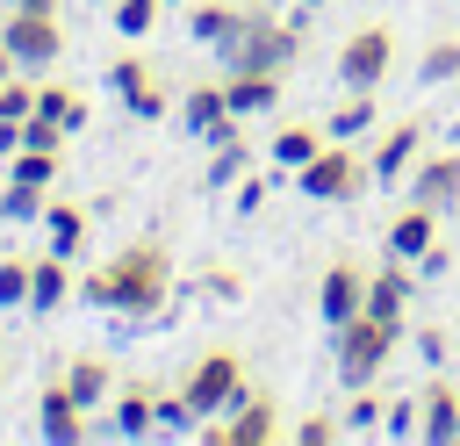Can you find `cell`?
Here are the masks:
<instances>
[{
  "label": "cell",
  "instance_id": "11",
  "mask_svg": "<svg viewBox=\"0 0 460 446\" xmlns=\"http://www.w3.org/2000/svg\"><path fill=\"white\" fill-rule=\"evenodd\" d=\"M36 432H43L50 446H79V439H86V403H79L65 381H50V388L36 396Z\"/></svg>",
  "mask_w": 460,
  "mask_h": 446
},
{
  "label": "cell",
  "instance_id": "7",
  "mask_svg": "<svg viewBox=\"0 0 460 446\" xmlns=\"http://www.w3.org/2000/svg\"><path fill=\"white\" fill-rule=\"evenodd\" d=\"M0 43L14 50V65H58L65 58V29H58V14H36V7H14L7 22H0Z\"/></svg>",
  "mask_w": 460,
  "mask_h": 446
},
{
  "label": "cell",
  "instance_id": "25",
  "mask_svg": "<svg viewBox=\"0 0 460 446\" xmlns=\"http://www.w3.org/2000/svg\"><path fill=\"white\" fill-rule=\"evenodd\" d=\"M374 122H381V115H374V94H367V86H352V101H345V108L323 122V137H338V144H359Z\"/></svg>",
  "mask_w": 460,
  "mask_h": 446
},
{
  "label": "cell",
  "instance_id": "14",
  "mask_svg": "<svg viewBox=\"0 0 460 446\" xmlns=\"http://www.w3.org/2000/svg\"><path fill=\"white\" fill-rule=\"evenodd\" d=\"M410 201H424V209H453L460 201V151H438V158H424L417 173H410Z\"/></svg>",
  "mask_w": 460,
  "mask_h": 446
},
{
  "label": "cell",
  "instance_id": "38",
  "mask_svg": "<svg viewBox=\"0 0 460 446\" xmlns=\"http://www.w3.org/2000/svg\"><path fill=\"white\" fill-rule=\"evenodd\" d=\"M22 151V122H0V158H14Z\"/></svg>",
  "mask_w": 460,
  "mask_h": 446
},
{
  "label": "cell",
  "instance_id": "31",
  "mask_svg": "<svg viewBox=\"0 0 460 446\" xmlns=\"http://www.w3.org/2000/svg\"><path fill=\"white\" fill-rule=\"evenodd\" d=\"M244 173V144L230 137V144H216V158H208V173H201V187H230Z\"/></svg>",
  "mask_w": 460,
  "mask_h": 446
},
{
  "label": "cell",
  "instance_id": "24",
  "mask_svg": "<svg viewBox=\"0 0 460 446\" xmlns=\"http://www.w3.org/2000/svg\"><path fill=\"white\" fill-rule=\"evenodd\" d=\"M36 115H50V122L79 129V122H86V94H79V86H65V79H43V86H36Z\"/></svg>",
  "mask_w": 460,
  "mask_h": 446
},
{
  "label": "cell",
  "instance_id": "43",
  "mask_svg": "<svg viewBox=\"0 0 460 446\" xmlns=\"http://www.w3.org/2000/svg\"><path fill=\"white\" fill-rule=\"evenodd\" d=\"M0 374H7V360H0Z\"/></svg>",
  "mask_w": 460,
  "mask_h": 446
},
{
  "label": "cell",
  "instance_id": "44",
  "mask_svg": "<svg viewBox=\"0 0 460 446\" xmlns=\"http://www.w3.org/2000/svg\"><path fill=\"white\" fill-rule=\"evenodd\" d=\"M7 7H14V0H7Z\"/></svg>",
  "mask_w": 460,
  "mask_h": 446
},
{
  "label": "cell",
  "instance_id": "8",
  "mask_svg": "<svg viewBox=\"0 0 460 446\" xmlns=\"http://www.w3.org/2000/svg\"><path fill=\"white\" fill-rule=\"evenodd\" d=\"M359 309H367V266H359V259H331L323 281H316V317L338 331V324H352Z\"/></svg>",
  "mask_w": 460,
  "mask_h": 446
},
{
  "label": "cell",
  "instance_id": "17",
  "mask_svg": "<svg viewBox=\"0 0 460 446\" xmlns=\"http://www.w3.org/2000/svg\"><path fill=\"white\" fill-rule=\"evenodd\" d=\"M223 101H230L237 122L244 115H266L280 101V72H223Z\"/></svg>",
  "mask_w": 460,
  "mask_h": 446
},
{
  "label": "cell",
  "instance_id": "40",
  "mask_svg": "<svg viewBox=\"0 0 460 446\" xmlns=\"http://www.w3.org/2000/svg\"><path fill=\"white\" fill-rule=\"evenodd\" d=\"M7 72H14V50H7V43H0V79H7Z\"/></svg>",
  "mask_w": 460,
  "mask_h": 446
},
{
  "label": "cell",
  "instance_id": "37",
  "mask_svg": "<svg viewBox=\"0 0 460 446\" xmlns=\"http://www.w3.org/2000/svg\"><path fill=\"white\" fill-rule=\"evenodd\" d=\"M259 201H266V180H244V187H237V209H244V216H252V209H259Z\"/></svg>",
  "mask_w": 460,
  "mask_h": 446
},
{
  "label": "cell",
  "instance_id": "26",
  "mask_svg": "<svg viewBox=\"0 0 460 446\" xmlns=\"http://www.w3.org/2000/svg\"><path fill=\"white\" fill-rule=\"evenodd\" d=\"M43 230H50V252H79L86 245V209H72V201H43Z\"/></svg>",
  "mask_w": 460,
  "mask_h": 446
},
{
  "label": "cell",
  "instance_id": "10",
  "mask_svg": "<svg viewBox=\"0 0 460 446\" xmlns=\"http://www.w3.org/2000/svg\"><path fill=\"white\" fill-rule=\"evenodd\" d=\"M108 79H115V94H122V108H129L137 122H158V115H165V79L151 72V58L122 50V58L108 65Z\"/></svg>",
  "mask_w": 460,
  "mask_h": 446
},
{
  "label": "cell",
  "instance_id": "18",
  "mask_svg": "<svg viewBox=\"0 0 460 446\" xmlns=\"http://www.w3.org/2000/svg\"><path fill=\"white\" fill-rule=\"evenodd\" d=\"M431 237H438V209H424V201H410V209L388 223V252H395V259H424Z\"/></svg>",
  "mask_w": 460,
  "mask_h": 446
},
{
  "label": "cell",
  "instance_id": "30",
  "mask_svg": "<svg viewBox=\"0 0 460 446\" xmlns=\"http://www.w3.org/2000/svg\"><path fill=\"white\" fill-rule=\"evenodd\" d=\"M65 137H72L65 122H50V115H36V108L22 115V144H29V151H65Z\"/></svg>",
  "mask_w": 460,
  "mask_h": 446
},
{
  "label": "cell",
  "instance_id": "20",
  "mask_svg": "<svg viewBox=\"0 0 460 446\" xmlns=\"http://www.w3.org/2000/svg\"><path fill=\"white\" fill-rule=\"evenodd\" d=\"M122 439H151L158 432V396L144 388V381H129V388H115V417H108Z\"/></svg>",
  "mask_w": 460,
  "mask_h": 446
},
{
  "label": "cell",
  "instance_id": "23",
  "mask_svg": "<svg viewBox=\"0 0 460 446\" xmlns=\"http://www.w3.org/2000/svg\"><path fill=\"white\" fill-rule=\"evenodd\" d=\"M65 388H72L86 410H101V403H108V388H115V367H108L101 352H79V360L65 367Z\"/></svg>",
  "mask_w": 460,
  "mask_h": 446
},
{
  "label": "cell",
  "instance_id": "1",
  "mask_svg": "<svg viewBox=\"0 0 460 446\" xmlns=\"http://www.w3.org/2000/svg\"><path fill=\"white\" fill-rule=\"evenodd\" d=\"M79 295H86L93 309H115V317H158L165 295H172V252H165L158 237H137V245H122L108 266H93V273L79 281Z\"/></svg>",
  "mask_w": 460,
  "mask_h": 446
},
{
  "label": "cell",
  "instance_id": "13",
  "mask_svg": "<svg viewBox=\"0 0 460 446\" xmlns=\"http://www.w3.org/2000/svg\"><path fill=\"white\" fill-rule=\"evenodd\" d=\"M417 439L424 446H453L460 439V388L453 381H431L424 403H417Z\"/></svg>",
  "mask_w": 460,
  "mask_h": 446
},
{
  "label": "cell",
  "instance_id": "34",
  "mask_svg": "<svg viewBox=\"0 0 460 446\" xmlns=\"http://www.w3.org/2000/svg\"><path fill=\"white\" fill-rule=\"evenodd\" d=\"M0 302H29V259H0Z\"/></svg>",
  "mask_w": 460,
  "mask_h": 446
},
{
  "label": "cell",
  "instance_id": "9",
  "mask_svg": "<svg viewBox=\"0 0 460 446\" xmlns=\"http://www.w3.org/2000/svg\"><path fill=\"white\" fill-rule=\"evenodd\" d=\"M201 439H208V446H273V439H280L273 396H237V417H230V424L201 417Z\"/></svg>",
  "mask_w": 460,
  "mask_h": 446
},
{
  "label": "cell",
  "instance_id": "32",
  "mask_svg": "<svg viewBox=\"0 0 460 446\" xmlns=\"http://www.w3.org/2000/svg\"><path fill=\"white\" fill-rule=\"evenodd\" d=\"M158 7H165V0H115V29H122V36H151Z\"/></svg>",
  "mask_w": 460,
  "mask_h": 446
},
{
  "label": "cell",
  "instance_id": "21",
  "mask_svg": "<svg viewBox=\"0 0 460 446\" xmlns=\"http://www.w3.org/2000/svg\"><path fill=\"white\" fill-rule=\"evenodd\" d=\"M43 201H50V180H43V173H7V187H0V216H7V223L43 216Z\"/></svg>",
  "mask_w": 460,
  "mask_h": 446
},
{
  "label": "cell",
  "instance_id": "39",
  "mask_svg": "<svg viewBox=\"0 0 460 446\" xmlns=\"http://www.w3.org/2000/svg\"><path fill=\"white\" fill-rule=\"evenodd\" d=\"M14 7H36V14H58V0H14Z\"/></svg>",
  "mask_w": 460,
  "mask_h": 446
},
{
  "label": "cell",
  "instance_id": "16",
  "mask_svg": "<svg viewBox=\"0 0 460 446\" xmlns=\"http://www.w3.org/2000/svg\"><path fill=\"white\" fill-rule=\"evenodd\" d=\"M244 14H252V0H194V14H187V29H194V43H208V50H223L237 29H244Z\"/></svg>",
  "mask_w": 460,
  "mask_h": 446
},
{
  "label": "cell",
  "instance_id": "15",
  "mask_svg": "<svg viewBox=\"0 0 460 446\" xmlns=\"http://www.w3.org/2000/svg\"><path fill=\"white\" fill-rule=\"evenodd\" d=\"M417 151H424V129H417V122H395V129L374 144V187H395V180L417 165Z\"/></svg>",
  "mask_w": 460,
  "mask_h": 446
},
{
  "label": "cell",
  "instance_id": "4",
  "mask_svg": "<svg viewBox=\"0 0 460 446\" xmlns=\"http://www.w3.org/2000/svg\"><path fill=\"white\" fill-rule=\"evenodd\" d=\"M180 396H187L194 417H223V410H237V396H244V360H237L230 345H208V352L187 367Z\"/></svg>",
  "mask_w": 460,
  "mask_h": 446
},
{
  "label": "cell",
  "instance_id": "19",
  "mask_svg": "<svg viewBox=\"0 0 460 446\" xmlns=\"http://www.w3.org/2000/svg\"><path fill=\"white\" fill-rule=\"evenodd\" d=\"M402 302H410V259H395V252H388V266H381V273H367V309H374V317H388V324H402Z\"/></svg>",
  "mask_w": 460,
  "mask_h": 446
},
{
  "label": "cell",
  "instance_id": "27",
  "mask_svg": "<svg viewBox=\"0 0 460 446\" xmlns=\"http://www.w3.org/2000/svg\"><path fill=\"white\" fill-rule=\"evenodd\" d=\"M316 151H323V137H316V122H288V129L273 137V165H280V173H295V165H309Z\"/></svg>",
  "mask_w": 460,
  "mask_h": 446
},
{
  "label": "cell",
  "instance_id": "41",
  "mask_svg": "<svg viewBox=\"0 0 460 446\" xmlns=\"http://www.w3.org/2000/svg\"><path fill=\"white\" fill-rule=\"evenodd\" d=\"M295 7H323V0H295Z\"/></svg>",
  "mask_w": 460,
  "mask_h": 446
},
{
  "label": "cell",
  "instance_id": "29",
  "mask_svg": "<svg viewBox=\"0 0 460 446\" xmlns=\"http://www.w3.org/2000/svg\"><path fill=\"white\" fill-rule=\"evenodd\" d=\"M338 424H345V432H381V424H388V403L374 396V381H367V388H352V403H345V417H338Z\"/></svg>",
  "mask_w": 460,
  "mask_h": 446
},
{
  "label": "cell",
  "instance_id": "3",
  "mask_svg": "<svg viewBox=\"0 0 460 446\" xmlns=\"http://www.w3.org/2000/svg\"><path fill=\"white\" fill-rule=\"evenodd\" d=\"M395 331H402V324H388V317H374V309H359L352 324H338V381H345V388H367V381L388 367Z\"/></svg>",
  "mask_w": 460,
  "mask_h": 446
},
{
  "label": "cell",
  "instance_id": "5",
  "mask_svg": "<svg viewBox=\"0 0 460 446\" xmlns=\"http://www.w3.org/2000/svg\"><path fill=\"white\" fill-rule=\"evenodd\" d=\"M367 180H374V165H367L352 144H338V137H323V151H316L309 165H295V187H302L309 201H352Z\"/></svg>",
  "mask_w": 460,
  "mask_h": 446
},
{
  "label": "cell",
  "instance_id": "35",
  "mask_svg": "<svg viewBox=\"0 0 460 446\" xmlns=\"http://www.w3.org/2000/svg\"><path fill=\"white\" fill-rule=\"evenodd\" d=\"M158 424H165V432H187V424L201 432V417L187 410V396H158Z\"/></svg>",
  "mask_w": 460,
  "mask_h": 446
},
{
  "label": "cell",
  "instance_id": "2",
  "mask_svg": "<svg viewBox=\"0 0 460 446\" xmlns=\"http://www.w3.org/2000/svg\"><path fill=\"white\" fill-rule=\"evenodd\" d=\"M295 50H302V14H295V22H273L266 7H252L244 29L216 50V65H223V72H288Z\"/></svg>",
  "mask_w": 460,
  "mask_h": 446
},
{
  "label": "cell",
  "instance_id": "22",
  "mask_svg": "<svg viewBox=\"0 0 460 446\" xmlns=\"http://www.w3.org/2000/svg\"><path fill=\"white\" fill-rule=\"evenodd\" d=\"M65 295H72V266H65V252L29 259V302H36V309H58Z\"/></svg>",
  "mask_w": 460,
  "mask_h": 446
},
{
  "label": "cell",
  "instance_id": "28",
  "mask_svg": "<svg viewBox=\"0 0 460 446\" xmlns=\"http://www.w3.org/2000/svg\"><path fill=\"white\" fill-rule=\"evenodd\" d=\"M417 79H424V86H446V79H460V36H438V43H424V65H417Z\"/></svg>",
  "mask_w": 460,
  "mask_h": 446
},
{
  "label": "cell",
  "instance_id": "6",
  "mask_svg": "<svg viewBox=\"0 0 460 446\" xmlns=\"http://www.w3.org/2000/svg\"><path fill=\"white\" fill-rule=\"evenodd\" d=\"M388 65H395V29H388V22H359V29L338 43V79H345V86H367V94H374V86L388 79Z\"/></svg>",
  "mask_w": 460,
  "mask_h": 446
},
{
  "label": "cell",
  "instance_id": "33",
  "mask_svg": "<svg viewBox=\"0 0 460 446\" xmlns=\"http://www.w3.org/2000/svg\"><path fill=\"white\" fill-rule=\"evenodd\" d=\"M29 108H36V86H29V79H14V72H7V79H0V122H22V115H29Z\"/></svg>",
  "mask_w": 460,
  "mask_h": 446
},
{
  "label": "cell",
  "instance_id": "12",
  "mask_svg": "<svg viewBox=\"0 0 460 446\" xmlns=\"http://www.w3.org/2000/svg\"><path fill=\"white\" fill-rule=\"evenodd\" d=\"M187 129H194V137H201L208 151L237 137V115H230V101H223V79H216V86H194V94H187Z\"/></svg>",
  "mask_w": 460,
  "mask_h": 446
},
{
  "label": "cell",
  "instance_id": "36",
  "mask_svg": "<svg viewBox=\"0 0 460 446\" xmlns=\"http://www.w3.org/2000/svg\"><path fill=\"white\" fill-rule=\"evenodd\" d=\"M295 439H302V446H323V439H345V424H338V417H302Z\"/></svg>",
  "mask_w": 460,
  "mask_h": 446
},
{
  "label": "cell",
  "instance_id": "42",
  "mask_svg": "<svg viewBox=\"0 0 460 446\" xmlns=\"http://www.w3.org/2000/svg\"><path fill=\"white\" fill-rule=\"evenodd\" d=\"M165 7H194V0H165Z\"/></svg>",
  "mask_w": 460,
  "mask_h": 446
}]
</instances>
